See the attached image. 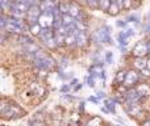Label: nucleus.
<instances>
[{
    "instance_id": "31",
    "label": "nucleus",
    "mask_w": 150,
    "mask_h": 126,
    "mask_svg": "<svg viewBox=\"0 0 150 126\" xmlns=\"http://www.w3.org/2000/svg\"><path fill=\"white\" fill-rule=\"evenodd\" d=\"M69 89H70V85H69V84L62 85V88H61V92H67Z\"/></svg>"
},
{
    "instance_id": "23",
    "label": "nucleus",
    "mask_w": 150,
    "mask_h": 126,
    "mask_svg": "<svg viewBox=\"0 0 150 126\" xmlns=\"http://www.w3.org/2000/svg\"><path fill=\"white\" fill-rule=\"evenodd\" d=\"M87 126H101V118L95 117V118H92L90 122H88Z\"/></svg>"
},
{
    "instance_id": "10",
    "label": "nucleus",
    "mask_w": 150,
    "mask_h": 126,
    "mask_svg": "<svg viewBox=\"0 0 150 126\" xmlns=\"http://www.w3.org/2000/svg\"><path fill=\"white\" fill-rule=\"evenodd\" d=\"M125 112L132 117H138L142 113L140 103H125Z\"/></svg>"
},
{
    "instance_id": "26",
    "label": "nucleus",
    "mask_w": 150,
    "mask_h": 126,
    "mask_svg": "<svg viewBox=\"0 0 150 126\" xmlns=\"http://www.w3.org/2000/svg\"><path fill=\"white\" fill-rule=\"evenodd\" d=\"M121 8H124V9L130 8V0H121Z\"/></svg>"
},
{
    "instance_id": "7",
    "label": "nucleus",
    "mask_w": 150,
    "mask_h": 126,
    "mask_svg": "<svg viewBox=\"0 0 150 126\" xmlns=\"http://www.w3.org/2000/svg\"><path fill=\"white\" fill-rule=\"evenodd\" d=\"M138 79H140V74L134 70H130V71H127V75H125V80H124V87L125 88H133L136 84H137Z\"/></svg>"
},
{
    "instance_id": "13",
    "label": "nucleus",
    "mask_w": 150,
    "mask_h": 126,
    "mask_svg": "<svg viewBox=\"0 0 150 126\" xmlns=\"http://www.w3.org/2000/svg\"><path fill=\"white\" fill-rule=\"evenodd\" d=\"M40 8H41L42 12H53L54 13L55 11H58L57 5H55V3L53 1V0H45V1H42L41 4H40Z\"/></svg>"
},
{
    "instance_id": "3",
    "label": "nucleus",
    "mask_w": 150,
    "mask_h": 126,
    "mask_svg": "<svg viewBox=\"0 0 150 126\" xmlns=\"http://www.w3.org/2000/svg\"><path fill=\"white\" fill-rule=\"evenodd\" d=\"M29 8H30V5H29L25 0H15L12 7H11V9H9V12L13 15V17L20 18V17L26 16Z\"/></svg>"
},
{
    "instance_id": "32",
    "label": "nucleus",
    "mask_w": 150,
    "mask_h": 126,
    "mask_svg": "<svg viewBox=\"0 0 150 126\" xmlns=\"http://www.w3.org/2000/svg\"><path fill=\"white\" fill-rule=\"evenodd\" d=\"M104 96H105V95H104L103 92H98V93H96V97H98V99H103Z\"/></svg>"
},
{
    "instance_id": "12",
    "label": "nucleus",
    "mask_w": 150,
    "mask_h": 126,
    "mask_svg": "<svg viewBox=\"0 0 150 126\" xmlns=\"http://www.w3.org/2000/svg\"><path fill=\"white\" fill-rule=\"evenodd\" d=\"M134 88H136V91H137L138 96L142 99V101L150 96V87H149L148 84H145V83H142V84H138L137 87H134Z\"/></svg>"
},
{
    "instance_id": "35",
    "label": "nucleus",
    "mask_w": 150,
    "mask_h": 126,
    "mask_svg": "<svg viewBox=\"0 0 150 126\" xmlns=\"http://www.w3.org/2000/svg\"><path fill=\"white\" fill-rule=\"evenodd\" d=\"M146 44H148V55H150V41H148Z\"/></svg>"
},
{
    "instance_id": "17",
    "label": "nucleus",
    "mask_w": 150,
    "mask_h": 126,
    "mask_svg": "<svg viewBox=\"0 0 150 126\" xmlns=\"http://www.w3.org/2000/svg\"><path fill=\"white\" fill-rule=\"evenodd\" d=\"M125 75H127V71H120V72H117V75L115 76V84H116V85L124 84Z\"/></svg>"
},
{
    "instance_id": "14",
    "label": "nucleus",
    "mask_w": 150,
    "mask_h": 126,
    "mask_svg": "<svg viewBox=\"0 0 150 126\" xmlns=\"http://www.w3.org/2000/svg\"><path fill=\"white\" fill-rule=\"evenodd\" d=\"M69 15L74 18H79L80 17V8L78 4L75 3H70V9H69Z\"/></svg>"
},
{
    "instance_id": "18",
    "label": "nucleus",
    "mask_w": 150,
    "mask_h": 126,
    "mask_svg": "<svg viewBox=\"0 0 150 126\" xmlns=\"http://www.w3.org/2000/svg\"><path fill=\"white\" fill-rule=\"evenodd\" d=\"M104 104H105L104 108H105L109 113H115V111H116V101L115 100H105Z\"/></svg>"
},
{
    "instance_id": "34",
    "label": "nucleus",
    "mask_w": 150,
    "mask_h": 126,
    "mask_svg": "<svg viewBox=\"0 0 150 126\" xmlns=\"http://www.w3.org/2000/svg\"><path fill=\"white\" fill-rule=\"evenodd\" d=\"M142 126H150V118H149V120H146V121L142 124Z\"/></svg>"
},
{
    "instance_id": "21",
    "label": "nucleus",
    "mask_w": 150,
    "mask_h": 126,
    "mask_svg": "<svg viewBox=\"0 0 150 126\" xmlns=\"http://www.w3.org/2000/svg\"><path fill=\"white\" fill-rule=\"evenodd\" d=\"M20 44H23L24 46H26V45H30V44H34V41L30 38V37H26V36H23V37H20Z\"/></svg>"
},
{
    "instance_id": "1",
    "label": "nucleus",
    "mask_w": 150,
    "mask_h": 126,
    "mask_svg": "<svg viewBox=\"0 0 150 126\" xmlns=\"http://www.w3.org/2000/svg\"><path fill=\"white\" fill-rule=\"evenodd\" d=\"M24 114H25V111L20 105L7 99H0V117L1 118L15 120L24 117Z\"/></svg>"
},
{
    "instance_id": "22",
    "label": "nucleus",
    "mask_w": 150,
    "mask_h": 126,
    "mask_svg": "<svg viewBox=\"0 0 150 126\" xmlns=\"http://www.w3.org/2000/svg\"><path fill=\"white\" fill-rule=\"evenodd\" d=\"M141 74L145 75V76H150V58H148V62H146V66L144 67V70L141 71Z\"/></svg>"
},
{
    "instance_id": "2",
    "label": "nucleus",
    "mask_w": 150,
    "mask_h": 126,
    "mask_svg": "<svg viewBox=\"0 0 150 126\" xmlns=\"http://www.w3.org/2000/svg\"><path fill=\"white\" fill-rule=\"evenodd\" d=\"M5 29H7L8 32H11V33H16V34H23L28 30L26 25L24 24V21H21L20 18H16V17L7 18Z\"/></svg>"
},
{
    "instance_id": "29",
    "label": "nucleus",
    "mask_w": 150,
    "mask_h": 126,
    "mask_svg": "<svg viewBox=\"0 0 150 126\" xmlns=\"http://www.w3.org/2000/svg\"><path fill=\"white\" fill-rule=\"evenodd\" d=\"M5 24H7V18H4L3 16H0V29L5 28Z\"/></svg>"
},
{
    "instance_id": "30",
    "label": "nucleus",
    "mask_w": 150,
    "mask_h": 126,
    "mask_svg": "<svg viewBox=\"0 0 150 126\" xmlns=\"http://www.w3.org/2000/svg\"><path fill=\"white\" fill-rule=\"evenodd\" d=\"M88 100H90L91 103H95V104H99V103H100V101H99V99H98V97H95V96H91V97L88 99Z\"/></svg>"
},
{
    "instance_id": "5",
    "label": "nucleus",
    "mask_w": 150,
    "mask_h": 126,
    "mask_svg": "<svg viewBox=\"0 0 150 126\" xmlns=\"http://www.w3.org/2000/svg\"><path fill=\"white\" fill-rule=\"evenodd\" d=\"M40 38L46 46H49L50 49L57 47V41H55V30L54 29H42L40 33Z\"/></svg>"
},
{
    "instance_id": "15",
    "label": "nucleus",
    "mask_w": 150,
    "mask_h": 126,
    "mask_svg": "<svg viewBox=\"0 0 150 126\" xmlns=\"http://www.w3.org/2000/svg\"><path fill=\"white\" fill-rule=\"evenodd\" d=\"M146 62H148V58H136L133 66H134L138 71H142L144 67L146 66Z\"/></svg>"
},
{
    "instance_id": "20",
    "label": "nucleus",
    "mask_w": 150,
    "mask_h": 126,
    "mask_svg": "<svg viewBox=\"0 0 150 126\" xmlns=\"http://www.w3.org/2000/svg\"><path fill=\"white\" fill-rule=\"evenodd\" d=\"M13 1H15V0H0V5H1L3 9L9 11L11 7H12V4H13Z\"/></svg>"
},
{
    "instance_id": "16",
    "label": "nucleus",
    "mask_w": 150,
    "mask_h": 126,
    "mask_svg": "<svg viewBox=\"0 0 150 126\" xmlns=\"http://www.w3.org/2000/svg\"><path fill=\"white\" fill-rule=\"evenodd\" d=\"M58 12L61 15H69V9H70V3H59L57 5Z\"/></svg>"
},
{
    "instance_id": "11",
    "label": "nucleus",
    "mask_w": 150,
    "mask_h": 126,
    "mask_svg": "<svg viewBox=\"0 0 150 126\" xmlns=\"http://www.w3.org/2000/svg\"><path fill=\"white\" fill-rule=\"evenodd\" d=\"M75 37H76V45L79 47H86V46H87V44H88L87 32L76 30V32H75Z\"/></svg>"
},
{
    "instance_id": "6",
    "label": "nucleus",
    "mask_w": 150,
    "mask_h": 126,
    "mask_svg": "<svg viewBox=\"0 0 150 126\" xmlns=\"http://www.w3.org/2000/svg\"><path fill=\"white\" fill-rule=\"evenodd\" d=\"M95 38L99 44H112L111 28H109V26H101V28L96 32Z\"/></svg>"
},
{
    "instance_id": "36",
    "label": "nucleus",
    "mask_w": 150,
    "mask_h": 126,
    "mask_svg": "<svg viewBox=\"0 0 150 126\" xmlns=\"http://www.w3.org/2000/svg\"><path fill=\"white\" fill-rule=\"evenodd\" d=\"M1 9L3 8H1V5H0V16H1Z\"/></svg>"
},
{
    "instance_id": "9",
    "label": "nucleus",
    "mask_w": 150,
    "mask_h": 126,
    "mask_svg": "<svg viewBox=\"0 0 150 126\" xmlns=\"http://www.w3.org/2000/svg\"><path fill=\"white\" fill-rule=\"evenodd\" d=\"M132 54L136 58H145V55H148V44L144 41L137 42L132 50Z\"/></svg>"
},
{
    "instance_id": "33",
    "label": "nucleus",
    "mask_w": 150,
    "mask_h": 126,
    "mask_svg": "<svg viewBox=\"0 0 150 126\" xmlns=\"http://www.w3.org/2000/svg\"><path fill=\"white\" fill-rule=\"evenodd\" d=\"M125 24H127L125 21H119V23H117V25L121 26V28H122V26H125Z\"/></svg>"
},
{
    "instance_id": "27",
    "label": "nucleus",
    "mask_w": 150,
    "mask_h": 126,
    "mask_svg": "<svg viewBox=\"0 0 150 126\" xmlns=\"http://www.w3.org/2000/svg\"><path fill=\"white\" fill-rule=\"evenodd\" d=\"M86 1H87V3H88V5H90V7H92V8L99 7L98 0H86Z\"/></svg>"
},
{
    "instance_id": "24",
    "label": "nucleus",
    "mask_w": 150,
    "mask_h": 126,
    "mask_svg": "<svg viewBox=\"0 0 150 126\" xmlns=\"http://www.w3.org/2000/svg\"><path fill=\"white\" fill-rule=\"evenodd\" d=\"M104 58H105V62L108 64H112V62H113V54H112V51H107Z\"/></svg>"
},
{
    "instance_id": "25",
    "label": "nucleus",
    "mask_w": 150,
    "mask_h": 126,
    "mask_svg": "<svg viewBox=\"0 0 150 126\" xmlns=\"http://www.w3.org/2000/svg\"><path fill=\"white\" fill-rule=\"evenodd\" d=\"M127 21L128 23H140V17H137V16H128Z\"/></svg>"
},
{
    "instance_id": "4",
    "label": "nucleus",
    "mask_w": 150,
    "mask_h": 126,
    "mask_svg": "<svg viewBox=\"0 0 150 126\" xmlns=\"http://www.w3.org/2000/svg\"><path fill=\"white\" fill-rule=\"evenodd\" d=\"M57 12V11H55ZM55 12H42L38 17V25L42 29H54V20H55Z\"/></svg>"
},
{
    "instance_id": "8",
    "label": "nucleus",
    "mask_w": 150,
    "mask_h": 126,
    "mask_svg": "<svg viewBox=\"0 0 150 126\" xmlns=\"http://www.w3.org/2000/svg\"><path fill=\"white\" fill-rule=\"evenodd\" d=\"M42 11L40 8V5H32L29 8L28 13H26V21H29L30 24H36L38 21V17L41 16Z\"/></svg>"
},
{
    "instance_id": "19",
    "label": "nucleus",
    "mask_w": 150,
    "mask_h": 126,
    "mask_svg": "<svg viewBox=\"0 0 150 126\" xmlns=\"http://www.w3.org/2000/svg\"><path fill=\"white\" fill-rule=\"evenodd\" d=\"M29 30H30V33L33 34V36H40V33H41L42 28L38 25V23H36V24H32V26L29 28Z\"/></svg>"
},
{
    "instance_id": "28",
    "label": "nucleus",
    "mask_w": 150,
    "mask_h": 126,
    "mask_svg": "<svg viewBox=\"0 0 150 126\" xmlns=\"http://www.w3.org/2000/svg\"><path fill=\"white\" fill-rule=\"evenodd\" d=\"M59 66H61V68H66V67L69 66V59H65V58H63V59L61 61Z\"/></svg>"
}]
</instances>
